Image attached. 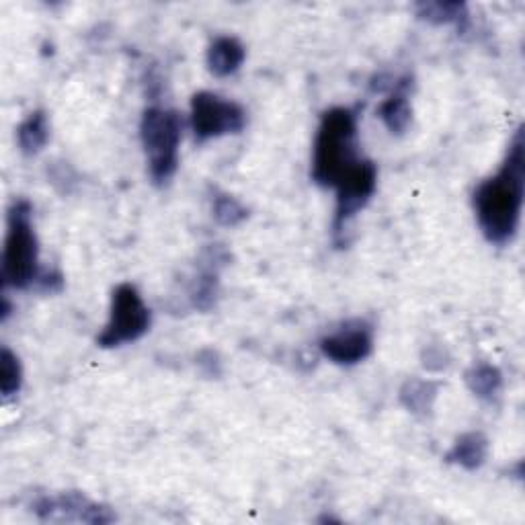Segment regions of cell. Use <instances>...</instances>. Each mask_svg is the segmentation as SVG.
Instances as JSON below:
<instances>
[{
	"label": "cell",
	"mask_w": 525,
	"mask_h": 525,
	"mask_svg": "<svg viewBox=\"0 0 525 525\" xmlns=\"http://www.w3.org/2000/svg\"><path fill=\"white\" fill-rule=\"evenodd\" d=\"M33 511L39 519H80L85 523H111L115 519V513H111L109 507L89 501L83 493L39 497Z\"/></svg>",
	"instance_id": "obj_9"
},
{
	"label": "cell",
	"mask_w": 525,
	"mask_h": 525,
	"mask_svg": "<svg viewBox=\"0 0 525 525\" xmlns=\"http://www.w3.org/2000/svg\"><path fill=\"white\" fill-rule=\"evenodd\" d=\"M191 130L197 142H208L247 128V111L242 105L222 99L216 93L201 91L191 99Z\"/></svg>",
	"instance_id": "obj_6"
},
{
	"label": "cell",
	"mask_w": 525,
	"mask_h": 525,
	"mask_svg": "<svg viewBox=\"0 0 525 525\" xmlns=\"http://www.w3.org/2000/svg\"><path fill=\"white\" fill-rule=\"evenodd\" d=\"M212 212L220 226L234 228L249 218V210L228 193H216L212 201Z\"/></svg>",
	"instance_id": "obj_18"
},
{
	"label": "cell",
	"mask_w": 525,
	"mask_h": 525,
	"mask_svg": "<svg viewBox=\"0 0 525 525\" xmlns=\"http://www.w3.org/2000/svg\"><path fill=\"white\" fill-rule=\"evenodd\" d=\"M150 322V308L144 304L136 286L119 284L113 290L109 320L103 333L97 337V345L111 349L124 343H134L148 333Z\"/></svg>",
	"instance_id": "obj_5"
},
{
	"label": "cell",
	"mask_w": 525,
	"mask_h": 525,
	"mask_svg": "<svg viewBox=\"0 0 525 525\" xmlns=\"http://www.w3.org/2000/svg\"><path fill=\"white\" fill-rule=\"evenodd\" d=\"M464 380H466L468 390L482 400H493L503 388L501 370L491 366V363H484V361L470 366L468 372L464 374Z\"/></svg>",
	"instance_id": "obj_15"
},
{
	"label": "cell",
	"mask_w": 525,
	"mask_h": 525,
	"mask_svg": "<svg viewBox=\"0 0 525 525\" xmlns=\"http://www.w3.org/2000/svg\"><path fill=\"white\" fill-rule=\"evenodd\" d=\"M448 359H450V357H448L446 349L437 347V345H431V347H427L425 353H423V366H425L427 370L439 372V370H443V368H448V363H450Z\"/></svg>",
	"instance_id": "obj_19"
},
{
	"label": "cell",
	"mask_w": 525,
	"mask_h": 525,
	"mask_svg": "<svg viewBox=\"0 0 525 525\" xmlns=\"http://www.w3.org/2000/svg\"><path fill=\"white\" fill-rule=\"evenodd\" d=\"M487 456H489V439L478 431H472L456 439L454 448L448 452L446 460L466 470H476L487 462Z\"/></svg>",
	"instance_id": "obj_12"
},
{
	"label": "cell",
	"mask_w": 525,
	"mask_h": 525,
	"mask_svg": "<svg viewBox=\"0 0 525 525\" xmlns=\"http://www.w3.org/2000/svg\"><path fill=\"white\" fill-rule=\"evenodd\" d=\"M247 58V50L242 46L236 37L222 35L216 37L210 50H208V68L214 76H230L234 74L242 62Z\"/></svg>",
	"instance_id": "obj_10"
},
{
	"label": "cell",
	"mask_w": 525,
	"mask_h": 525,
	"mask_svg": "<svg viewBox=\"0 0 525 525\" xmlns=\"http://www.w3.org/2000/svg\"><path fill=\"white\" fill-rule=\"evenodd\" d=\"M417 17L433 25H456L462 33L468 29L470 15L464 3H419L415 7Z\"/></svg>",
	"instance_id": "obj_14"
},
{
	"label": "cell",
	"mask_w": 525,
	"mask_h": 525,
	"mask_svg": "<svg viewBox=\"0 0 525 525\" xmlns=\"http://www.w3.org/2000/svg\"><path fill=\"white\" fill-rule=\"evenodd\" d=\"M50 140V121L46 111L37 109L31 115H27L21 126L17 128V142L23 154L27 156H35L46 148Z\"/></svg>",
	"instance_id": "obj_13"
},
{
	"label": "cell",
	"mask_w": 525,
	"mask_h": 525,
	"mask_svg": "<svg viewBox=\"0 0 525 525\" xmlns=\"http://www.w3.org/2000/svg\"><path fill=\"white\" fill-rule=\"evenodd\" d=\"M23 386V368L19 357L9 349L3 347L0 351V392L5 398L15 396Z\"/></svg>",
	"instance_id": "obj_17"
},
{
	"label": "cell",
	"mask_w": 525,
	"mask_h": 525,
	"mask_svg": "<svg viewBox=\"0 0 525 525\" xmlns=\"http://www.w3.org/2000/svg\"><path fill=\"white\" fill-rule=\"evenodd\" d=\"M378 189V167L372 160L363 158V163L345 177L337 187V206H335V220H333V234L339 238L351 218H355L357 212H361L370 204Z\"/></svg>",
	"instance_id": "obj_7"
},
{
	"label": "cell",
	"mask_w": 525,
	"mask_h": 525,
	"mask_svg": "<svg viewBox=\"0 0 525 525\" xmlns=\"http://www.w3.org/2000/svg\"><path fill=\"white\" fill-rule=\"evenodd\" d=\"M183 121L173 109L148 107L140 121V138L154 185L165 187L179 169V144Z\"/></svg>",
	"instance_id": "obj_4"
},
{
	"label": "cell",
	"mask_w": 525,
	"mask_h": 525,
	"mask_svg": "<svg viewBox=\"0 0 525 525\" xmlns=\"http://www.w3.org/2000/svg\"><path fill=\"white\" fill-rule=\"evenodd\" d=\"M407 87H409L407 80L402 85H396V91L388 99H384L378 109V117L382 119V124L388 128L390 134L396 136L405 134L413 121V107L405 93Z\"/></svg>",
	"instance_id": "obj_11"
},
{
	"label": "cell",
	"mask_w": 525,
	"mask_h": 525,
	"mask_svg": "<svg viewBox=\"0 0 525 525\" xmlns=\"http://www.w3.org/2000/svg\"><path fill=\"white\" fill-rule=\"evenodd\" d=\"M31 216L33 206L27 199H17L9 210L3 269H0V277H3L7 288L27 290L42 275L39 271V245Z\"/></svg>",
	"instance_id": "obj_3"
},
{
	"label": "cell",
	"mask_w": 525,
	"mask_h": 525,
	"mask_svg": "<svg viewBox=\"0 0 525 525\" xmlns=\"http://www.w3.org/2000/svg\"><path fill=\"white\" fill-rule=\"evenodd\" d=\"M437 392H439L437 382L413 378L400 388V402L402 407L411 411L413 415H427L433 409Z\"/></svg>",
	"instance_id": "obj_16"
},
{
	"label": "cell",
	"mask_w": 525,
	"mask_h": 525,
	"mask_svg": "<svg viewBox=\"0 0 525 525\" xmlns=\"http://www.w3.org/2000/svg\"><path fill=\"white\" fill-rule=\"evenodd\" d=\"M361 163L357 111L351 107H333L322 113L312 146V181L318 187L335 189Z\"/></svg>",
	"instance_id": "obj_2"
},
{
	"label": "cell",
	"mask_w": 525,
	"mask_h": 525,
	"mask_svg": "<svg viewBox=\"0 0 525 525\" xmlns=\"http://www.w3.org/2000/svg\"><path fill=\"white\" fill-rule=\"evenodd\" d=\"M525 197V140L519 128L509 142L507 156L497 175L474 189V214L478 226L493 245H507L517 234Z\"/></svg>",
	"instance_id": "obj_1"
},
{
	"label": "cell",
	"mask_w": 525,
	"mask_h": 525,
	"mask_svg": "<svg viewBox=\"0 0 525 525\" xmlns=\"http://www.w3.org/2000/svg\"><path fill=\"white\" fill-rule=\"evenodd\" d=\"M374 349V329L366 320H349L337 331L322 337L320 351L337 366H355Z\"/></svg>",
	"instance_id": "obj_8"
}]
</instances>
